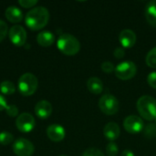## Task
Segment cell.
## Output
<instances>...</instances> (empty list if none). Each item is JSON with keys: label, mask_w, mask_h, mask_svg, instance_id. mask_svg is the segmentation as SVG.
I'll return each instance as SVG.
<instances>
[{"label": "cell", "mask_w": 156, "mask_h": 156, "mask_svg": "<svg viewBox=\"0 0 156 156\" xmlns=\"http://www.w3.org/2000/svg\"><path fill=\"white\" fill-rule=\"evenodd\" d=\"M49 20V12L44 6H36L30 9L25 17V23L27 27L35 31L42 29L47 26Z\"/></svg>", "instance_id": "6da1fadb"}, {"label": "cell", "mask_w": 156, "mask_h": 156, "mask_svg": "<svg viewBox=\"0 0 156 156\" xmlns=\"http://www.w3.org/2000/svg\"><path fill=\"white\" fill-rule=\"evenodd\" d=\"M137 110L140 115L146 121L152 122L156 119V100L145 95L137 101Z\"/></svg>", "instance_id": "7a4b0ae2"}, {"label": "cell", "mask_w": 156, "mask_h": 156, "mask_svg": "<svg viewBox=\"0 0 156 156\" xmlns=\"http://www.w3.org/2000/svg\"><path fill=\"white\" fill-rule=\"evenodd\" d=\"M58 48L65 55H76L80 49V41L70 34H62L58 37L57 42Z\"/></svg>", "instance_id": "3957f363"}, {"label": "cell", "mask_w": 156, "mask_h": 156, "mask_svg": "<svg viewBox=\"0 0 156 156\" xmlns=\"http://www.w3.org/2000/svg\"><path fill=\"white\" fill-rule=\"evenodd\" d=\"M37 78L32 73H24L18 80V90L23 96L33 95L37 89Z\"/></svg>", "instance_id": "277c9868"}, {"label": "cell", "mask_w": 156, "mask_h": 156, "mask_svg": "<svg viewBox=\"0 0 156 156\" xmlns=\"http://www.w3.org/2000/svg\"><path fill=\"white\" fill-rule=\"evenodd\" d=\"M100 110L106 115H113L116 114L120 108L119 101L116 97L112 94L103 95L99 101Z\"/></svg>", "instance_id": "5b68a950"}, {"label": "cell", "mask_w": 156, "mask_h": 156, "mask_svg": "<svg viewBox=\"0 0 156 156\" xmlns=\"http://www.w3.org/2000/svg\"><path fill=\"white\" fill-rule=\"evenodd\" d=\"M137 72L136 65L133 61H123L115 68V75L122 80H128L133 79Z\"/></svg>", "instance_id": "8992f818"}, {"label": "cell", "mask_w": 156, "mask_h": 156, "mask_svg": "<svg viewBox=\"0 0 156 156\" xmlns=\"http://www.w3.org/2000/svg\"><path fill=\"white\" fill-rule=\"evenodd\" d=\"M12 149L14 154L17 156H31L35 151L33 144L25 138L16 139L14 142Z\"/></svg>", "instance_id": "52a82bcc"}, {"label": "cell", "mask_w": 156, "mask_h": 156, "mask_svg": "<svg viewBox=\"0 0 156 156\" xmlns=\"http://www.w3.org/2000/svg\"><path fill=\"white\" fill-rule=\"evenodd\" d=\"M36 125V121L34 117L27 112L21 113L17 116L16 120V126L21 133H30Z\"/></svg>", "instance_id": "ba28073f"}, {"label": "cell", "mask_w": 156, "mask_h": 156, "mask_svg": "<svg viewBox=\"0 0 156 156\" xmlns=\"http://www.w3.org/2000/svg\"><path fill=\"white\" fill-rule=\"evenodd\" d=\"M8 36L10 41L17 47H21L25 45L26 40H27V31L26 29L19 25H15L13 26L9 31H8Z\"/></svg>", "instance_id": "9c48e42d"}, {"label": "cell", "mask_w": 156, "mask_h": 156, "mask_svg": "<svg viewBox=\"0 0 156 156\" xmlns=\"http://www.w3.org/2000/svg\"><path fill=\"white\" fill-rule=\"evenodd\" d=\"M123 127L129 133L136 134L143 131L144 122L142 118H140L137 115H130L124 119Z\"/></svg>", "instance_id": "30bf717a"}, {"label": "cell", "mask_w": 156, "mask_h": 156, "mask_svg": "<svg viewBox=\"0 0 156 156\" xmlns=\"http://www.w3.org/2000/svg\"><path fill=\"white\" fill-rule=\"evenodd\" d=\"M47 135L52 142H61L66 136V131L64 127L59 124L54 123L48 127L47 129Z\"/></svg>", "instance_id": "8fae6325"}, {"label": "cell", "mask_w": 156, "mask_h": 156, "mask_svg": "<svg viewBox=\"0 0 156 156\" xmlns=\"http://www.w3.org/2000/svg\"><path fill=\"white\" fill-rule=\"evenodd\" d=\"M35 113L40 119H48L52 113V105L49 101L42 100L35 106Z\"/></svg>", "instance_id": "7c38bea8"}, {"label": "cell", "mask_w": 156, "mask_h": 156, "mask_svg": "<svg viewBox=\"0 0 156 156\" xmlns=\"http://www.w3.org/2000/svg\"><path fill=\"white\" fill-rule=\"evenodd\" d=\"M119 41L123 48H133L136 42V35L131 29H123L119 35Z\"/></svg>", "instance_id": "4fadbf2b"}, {"label": "cell", "mask_w": 156, "mask_h": 156, "mask_svg": "<svg viewBox=\"0 0 156 156\" xmlns=\"http://www.w3.org/2000/svg\"><path fill=\"white\" fill-rule=\"evenodd\" d=\"M120 134H121L120 126L114 122H111L107 123L103 128V135L105 136L106 139H108L111 142L117 140Z\"/></svg>", "instance_id": "5bb4252c"}, {"label": "cell", "mask_w": 156, "mask_h": 156, "mask_svg": "<svg viewBox=\"0 0 156 156\" xmlns=\"http://www.w3.org/2000/svg\"><path fill=\"white\" fill-rule=\"evenodd\" d=\"M5 17L11 23H19L23 19V12L19 7L10 5L5 9Z\"/></svg>", "instance_id": "9a60e30c"}, {"label": "cell", "mask_w": 156, "mask_h": 156, "mask_svg": "<svg viewBox=\"0 0 156 156\" xmlns=\"http://www.w3.org/2000/svg\"><path fill=\"white\" fill-rule=\"evenodd\" d=\"M37 41L41 47H49L55 42V36L52 32L44 30L37 35Z\"/></svg>", "instance_id": "2e32d148"}, {"label": "cell", "mask_w": 156, "mask_h": 156, "mask_svg": "<svg viewBox=\"0 0 156 156\" xmlns=\"http://www.w3.org/2000/svg\"><path fill=\"white\" fill-rule=\"evenodd\" d=\"M87 88L92 94L98 95L101 94L103 90V82L99 78L92 77L88 80Z\"/></svg>", "instance_id": "e0dca14e"}, {"label": "cell", "mask_w": 156, "mask_h": 156, "mask_svg": "<svg viewBox=\"0 0 156 156\" xmlns=\"http://www.w3.org/2000/svg\"><path fill=\"white\" fill-rule=\"evenodd\" d=\"M145 16L147 22L154 27H156V0L149 2L145 8Z\"/></svg>", "instance_id": "ac0fdd59"}, {"label": "cell", "mask_w": 156, "mask_h": 156, "mask_svg": "<svg viewBox=\"0 0 156 156\" xmlns=\"http://www.w3.org/2000/svg\"><path fill=\"white\" fill-rule=\"evenodd\" d=\"M0 91L4 95H11L16 91V87L12 81L4 80L0 83Z\"/></svg>", "instance_id": "d6986e66"}, {"label": "cell", "mask_w": 156, "mask_h": 156, "mask_svg": "<svg viewBox=\"0 0 156 156\" xmlns=\"http://www.w3.org/2000/svg\"><path fill=\"white\" fill-rule=\"evenodd\" d=\"M145 61H146L147 66L153 69H156V47L152 48L148 52V54L146 55Z\"/></svg>", "instance_id": "ffe728a7"}, {"label": "cell", "mask_w": 156, "mask_h": 156, "mask_svg": "<svg viewBox=\"0 0 156 156\" xmlns=\"http://www.w3.org/2000/svg\"><path fill=\"white\" fill-rule=\"evenodd\" d=\"M14 141V136L12 133L3 131L0 133V144L2 145H8Z\"/></svg>", "instance_id": "44dd1931"}, {"label": "cell", "mask_w": 156, "mask_h": 156, "mask_svg": "<svg viewBox=\"0 0 156 156\" xmlns=\"http://www.w3.org/2000/svg\"><path fill=\"white\" fill-rule=\"evenodd\" d=\"M119 153V149L118 146L115 143L111 142L110 144H108L107 147H106V154L108 156H117Z\"/></svg>", "instance_id": "7402d4cb"}, {"label": "cell", "mask_w": 156, "mask_h": 156, "mask_svg": "<svg viewBox=\"0 0 156 156\" xmlns=\"http://www.w3.org/2000/svg\"><path fill=\"white\" fill-rule=\"evenodd\" d=\"M82 156H105L104 154L97 149V148H89L87 149L83 154H82Z\"/></svg>", "instance_id": "603a6c76"}, {"label": "cell", "mask_w": 156, "mask_h": 156, "mask_svg": "<svg viewBox=\"0 0 156 156\" xmlns=\"http://www.w3.org/2000/svg\"><path fill=\"white\" fill-rule=\"evenodd\" d=\"M7 32H8V26H7V24L4 20L0 19V42L2 40H4V38L6 37Z\"/></svg>", "instance_id": "cb8c5ba5"}, {"label": "cell", "mask_w": 156, "mask_h": 156, "mask_svg": "<svg viewBox=\"0 0 156 156\" xmlns=\"http://www.w3.org/2000/svg\"><path fill=\"white\" fill-rule=\"evenodd\" d=\"M145 135L148 138H153L156 136V125L154 123L148 124L145 128V132H144Z\"/></svg>", "instance_id": "d4e9b609"}, {"label": "cell", "mask_w": 156, "mask_h": 156, "mask_svg": "<svg viewBox=\"0 0 156 156\" xmlns=\"http://www.w3.org/2000/svg\"><path fill=\"white\" fill-rule=\"evenodd\" d=\"M101 69H102L103 72L110 74V73H112L113 70H115V68H114L113 63H112V62H110V61H105V62H103V63L101 64Z\"/></svg>", "instance_id": "484cf974"}, {"label": "cell", "mask_w": 156, "mask_h": 156, "mask_svg": "<svg viewBox=\"0 0 156 156\" xmlns=\"http://www.w3.org/2000/svg\"><path fill=\"white\" fill-rule=\"evenodd\" d=\"M5 111L6 114L10 117L18 116V108L16 105H8Z\"/></svg>", "instance_id": "4316f807"}, {"label": "cell", "mask_w": 156, "mask_h": 156, "mask_svg": "<svg viewBox=\"0 0 156 156\" xmlns=\"http://www.w3.org/2000/svg\"><path fill=\"white\" fill-rule=\"evenodd\" d=\"M37 0H19L18 4L23 6L24 8H29L34 6L35 5H37Z\"/></svg>", "instance_id": "83f0119b"}, {"label": "cell", "mask_w": 156, "mask_h": 156, "mask_svg": "<svg viewBox=\"0 0 156 156\" xmlns=\"http://www.w3.org/2000/svg\"><path fill=\"white\" fill-rule=\"evenodd\" d=\"M147 81L148 84L153 88L156 90V71L151 72L148 76H147Z\"/></svg>", "instance_id": "f1b7e54d"}, {"label": "cell", "mask_w": 156, "mask_h": 156, "mask_svg": "<svg viewBox=\"0 0 156 156\" xmlns=\"http://www.w3.org/2000/svg\"><path fill=\"white\" fill-rule=\"evenodd\" d=\"M113 55L116 58H122L125 56V51L122 48H115Z\"/></svg>", "instance_id": "f546056e"}, {"label": "cell", "mask_w": 156, "mask_h": 156, "mask_svg": "<svg viewBox=\"0 0 156 156\" xmlns=\"http://www.w3.org/2000/svg\"><path fill=\"white\" fill-rule=\"evenodd\" d=\"M7 106H8V104L6 102V100L2 95H0V112L3 110H5Z\"/></svg>", "instance_id": "4dcf8cb0"}, {"label": "cell", "mask_w": 156, "mask_h": 156, "mask_svg": "<svg viewBox=\"0 0 156 156\" xmlns=\"http://www.w3.org/2000/svg\"><path fill=\"white\" fill-rule=\"evenodd\" d=\"M121 156H135L133 152L131 151V150H124L122 154H121Z\"/></svg>", "instance_id": "1f68e13d"}, {"label": "cell", "mask_w": 156, "mask_h": 156, "mask_svg": "<svg viewBox=\"0 0 156 156\" xmlns=\"http://www.w3.org/2000/svg\"><path fill=\"white\" fill-rule=\"evenodd\" d=\"M155 125H156V119H155Z\"/></svg>", "instance_id": "d6a6232c"}, {"label": "cell", "mask_w": 156, "mask_h": 156, "mask_svg": "<svg viewBox=\"0 0 156 156\" xmlns=\"http://www.w3.org/2000/svg\"><path fill=\"white\" fill-rule=\"evenodd\" d=\"M60 156H67V155H60Z\"/></svg>", "instance_id": "836d02e7"}]
</instances>
